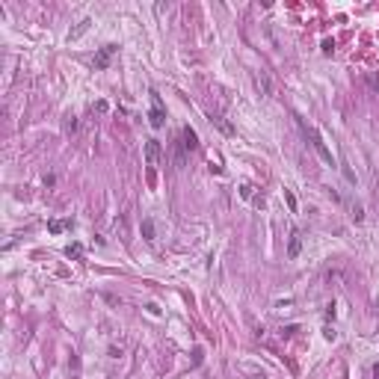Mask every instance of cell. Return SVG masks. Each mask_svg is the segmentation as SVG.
<instances>
[{"label":"cell","instance_id":"cell-1","mask_svg":"<svg viewBox=\"0 0 379 379\" xmlns=\"http://www.w3.org/2000/svg\"><path fill=\"white\" fill-rule=\"evenodd\" d=\"M296 124L302 128V134H305V139H311V148L317 151V157H320L323 163H329V166H335V160H332V151H329V145L323 142V137H320V134H317V131H314L311 124H305V121L299 119V116H296Z\"/></svg>","mask_w":379,"mask_h":379},{"label":"cell","instance_id":"cell-2","mask_svg":"<svg viewBox=\"0 0 379 379\" xmlns=\"http://www.w3.org/2000/svg\"><path fill=\"white\" fill-rule=\"evenodd\" d=\"M116 51H119L116 45H104L101 51L95 53V59H92V69H95V71H107V69H110V62H113V56H116Z\"/></svg>","mask_w":379,"mask_h":379},{"label":"cell","instance_id":"cell-3","mask_svg":"<svg viewBox=\"0 0 379 379\" xmlns=\"http://www.w3.org/2000/svg\"><path fill=\"white\" fill-rule=\"evenodd\" d=\"M151 113H148V121H151V128H163V121H166V113H163V101H160V95L151 92Z\"/></svg>","mask_w":379,"mask_h":379},{"label":"cell","instance_id":"cell-4","mask_svg":"<svg viewBox=\"0 0 379 379\" xmlns=\"http://www.w3.org/2000/svg\"><path fill=\"white\" fill-rule=\"evenodd\" d=\"M255 89H258L264 98H273V95H276V86H273V80H270L267 71H255Z\"/></svg>","mask_w":379,"mask_h":379},{"label":"cell","instance_id":"cell-5","mask_svg":"<svg viewBox=\"0 0 379 379\" xmlns=\"http://www.w3.org/2000/svg\"><path fill=\"white\" fill-rule=\"evenodd\" d=\"M160 154H163L160 142H157V139H148V142H145V163H148V166H160Z\"/></svg>","mask_w":379,"mask_h":379},{"label":"cell","instance_id":"cell-6","mask_svg":"<svg viewBox=\"0 0 379 379\" xmlns=\"http://www.w3.org/2000/svg\"><path fill=\"white\" fill-rule=\"evenodd\" d=\"M299 252H302V234L293 228V231H291V243H288V258H299Z\"/></svg>","mask_w":379,"mask_h":379},{"label":"cell","instance_id":"cell-7","mask_svg":"<svg viewBox=\"0 0 379 379\" xmlns=\"http://www.w3.org/2000/svg\"><path fill=\"white\" fill-rule=\"evenodd\" d=\"M181 137H184V148H199V137H196V131L190 128V124H184V131H181Z\"/></svg>","mask_w":379,"mask_h":379},{"label":"cell","instance_id":"cell-8","mask_svg":"<svg viewBox=\"0 0 379 379\" xmlns=\"http://www.w3.org/2000/svg\"><path fill=\"white\" fill-rule=\"evenodd\" d=\"M89 24H92V21H89V18H83V21H80V24H77V27L69 33V42H77V39H80V36L89 30Z\"/></svg>","mask_w":379,"mask_h":379},{"label":"cell","instance_id":"cell-9","mask_svg":"<svg viewBox=\"0 0 379 379\" xmlns=\"http://www.w3.org/2000/svg\"><path fill=\"white\" fill-rule=\"evenodd\" d=\"M142 237L148 243H154V223L151 219H142Z\"/></svg>","mask_w":379,"mask_h":379},{"label":"cell","instance_id":"cell-10","mask_svg":"<svg viewBox=\"0 0 379 379\" xmlns=\"http://www.w3.org/2000/svg\"><path fill=\"white\" fill-rule=\"evenodd\" d=\"M210 121H213V124H216V128L223 131V134H234V128H231V124L223 119V116H210Z\"/></svg>","mask_w":379,"mask_h":379},{"label":"cell","instance_id":"cell-11","mask_svg":"<svg viewBox=\"0 0 379 379\" xmlns=\"http://www.w3.org/2000/svg\"><path fill=\"white\" fill-rule=\"evenodd\" d=\"M353 219H356V223H362V219H364V210H362V205H353Z\"/></svg>","mask_w":379,"mask_h":379},{"label":"cell","instance_id":"cell-12","mask_svg":"<svg viewBox=\"0 0 379 379\" xmlns=\"http://www.w3.org/2000/svg\"><path fill=\"white\" fill-rule=\"evenodd\" d=\"M74 131H77V121H74V116H69L66 119V134H74Z\"/></svg>","mask_w":379,"mask_h":379},{"label":"cell","instance_id":"cell-13","mask_svg":"<svg viewBox=\"0 0 379 379\" xmlns=\"http://www.w3.org/2000/svg\"><path fill=\"white\" fill-rule=\"evenodd\" d=\"M66 255H69V258H80V246H77V243H74V246H69V249H66Z\"/></svg>","mask_w":379,"mask_h":379},{"label":"cell","instance_id":"cell-14","mask_svg":"<svg viewBox=\"0 0 379 379\" xmlns=\"http://www.w3.org/2000/svg\"><path fill=\"white\" fill-rule=\"evenodd\" d=\"M66 225H69V223H51V225H48V228H51L53 234H59V231H62V228H66Z\"/></svg>","mask_w":379,"mask_h":379},{"label":"cell","instance_id":"cell-15","mask_svg":"<svg viewBox=\"0 0 379 379\" xmlns=\"http://www.w3.org/2000/svg\"><path fill=\"white\" fill-rule=\"evenodd\" d=\"M373 376H376V379H379V364H376V367H373Z\"/></svg>","mask_w":379,"mask_h":379},{"label":"cell","instance_id":"cell-16","mask_svg":"<svg viewBox=\"0 0 379 379\" xmlns=\"http://www.w3.org/2000/svg\"><path fill=\"white\" fill-rule=\"evenodd\" d=\"M376 190H379V181H376Z\"/></svg>","mask_w":379,"mask_h":379}]
</instances>
